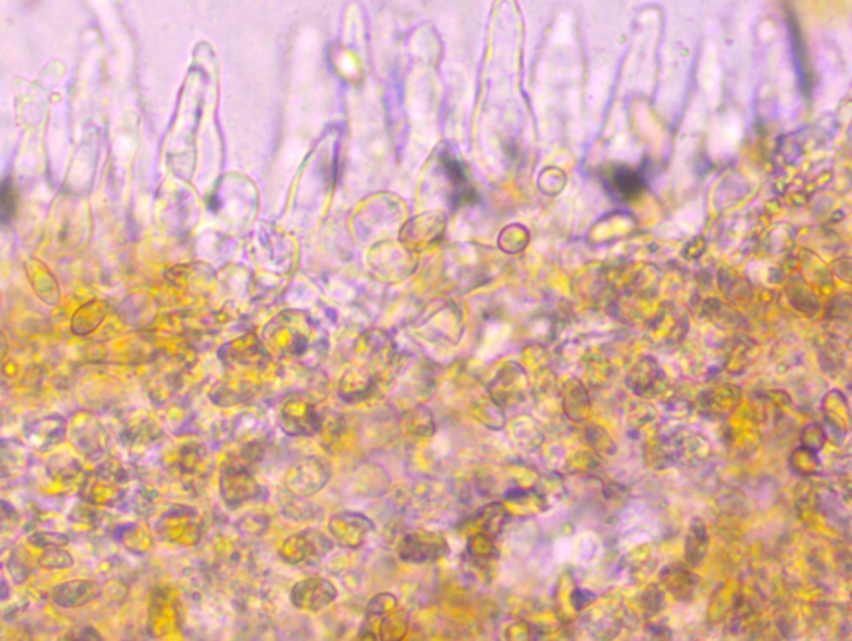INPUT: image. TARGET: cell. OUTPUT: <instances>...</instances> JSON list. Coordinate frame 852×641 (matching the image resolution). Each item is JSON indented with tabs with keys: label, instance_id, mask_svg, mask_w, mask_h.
<instances>
[{
	"label": "cell",
	"instance_id": "9",
	"mask_svg": "<svg viewBox=\"0 0 852 641\" xmlns=\"http://www.w3.org/2000/svg\"><path fill=\"white\" fill-rule=\"evenodd\" d=\"M375 387V377L363 368H349L341 377L339 395L347 404H359L370 397Z\"/></svg>",
	"mask_w": 852,
	"mask_h": 641
},
{
	"label": "cell",
	"instance_id": "10",
	"mask_svg": "<svg viewBox=\"0 0 852 641\" xmlns=\"http://www.w3.org/2000/svg\"><path fill=\"white\" fill-rule=\"evenodd\" d=\"M472 520V525L480 528L483 533H486L490 537H496V535L502 533V530L506 525L508 512L504 510L503 505L492 503V505L480 508Z\"/></svg>",
	"mask_w": 852,
	"mask_h": 641
},
{
	"label": "cell",
	"instance_id": "2",
	"mask_svg": "<svg viewBox=\"0 0 852 641\" xmlns=\"http://www.w3.org/2000/svg\"><path fill=\"white\" fill-rule=\"evenodd\" d=\"M262 490V485H258L245 466L228 464L222 468L220 493L228 507L236 508L250 500H258Z\"/></svg>",
	"mask_w": 852,
	"mask_h": 641
},
{
	"label": "cell",
	"instance_id": "11",
	"mask_svg": "<svg viewBox=\"0 0 852 641\" xmlns=\"http://www.w3.org/2000/svg\"><path fill=\"white\" fill-rule=\"evenodd\" d=\"M706 550H708V531L703 520L694 518L689 528L688 538H686V561L689 567L701 565V561L706 557Z\"/></svg>",
	"mask_w": 852,
	"mask_h": 641
},
{
	"label": "cell",
	"instance_id": "12",
	"mask_svg": "<svg viewBox=\"0 0 852 641\" xmlns=\"http://www.w3.org/2000/svg\"><path fill=\"white\" fill-rule=\"evenodd\" d=\"M403 425L407 432L413 436H430L435 434V418L425 405L411 407L410 410L403 415Z\"/></svg>",
	"mask_w": 852,
	"mask_h": 641
},
{
	"label": "cell",
	"instance_id": "7",
	"mask_svg": "<svg viewBox=\"0 0 852 641\" xmlns=\"http://www.w3.org/2000/svg\"><path fill=\"white\" fill-rule=\"evenodd\" d=\"M330 533L345 549H359L369 537L373 525L370 520L359 513L345 512L330 520Z\"/></svg>",
	"mask_w": 852,
	"mask_h": 641
},
{
	"label": "cell",
	"instance_id": "14",
	"mask_svg": "<svg viewBox=\"0 0 852 641\" xmlns=\"http://www.w3.org/2000/svg\"><path fill=\"white\" fill-rule=\"evenodd\" d=\"M615 182H617L619 194H623L625 196H635L641 188V177L633 174V172H627V170L617 172L615 176Z\"/></svg>",
	"mask_w": 852,
	"mask_h": 641
},
{
	"label": "cell",
	"instance_id": "13",
	"mask_svg": "<svg viewBox=\"0 0 852 641\" xmlns=\"http://www.w3.org/2000/svg\"><path fill=\"white\" fill-rule=\"evenodd\" d=\"M397 607H398V601L390 593L377 595L375 598H371L369 607H367V617H365L363 628H369L375 621L380 620L381 617H385L387 613L395 610Z\"/></svg>",
	"mask_w": 852,
	"mask_h": 641
},
{
	"label": "cell",
	"instance_id": "3",
	"mask_svg": "<svg viewBox=\"0 0 852 641\" xmlns=\"http://www.w3.org/2000/svg\"><path fill=\"white\" fill-rule=\"evenodd\" d=\"M278 422L282 430L292 436L313 435L323 428V416L317 412L315 405L309 400H288L282 407Z\"/></svg>",
	"mask_w": 852,
	"mask_h": 641
},
{
	"label": "cell",
	"instance_id": "5",
	"mask_svg": "<svg viewBox=\"0 0 852 641\" xmlns=\"http://www.w3.org/2000/svg\"><path fill=\"white\" fill-rule=\"evenodd\" d=\"M329 478V466L319 458H305L288 474V490L297 497H309L327 485Z\"/></svg>",
	"mask_w": 852,
	"mask_h": 641
},
{
	"label": "cell",
	"instance_id": "8",
	"mask_svg": "<svg viewBox=\"0 0 852 641\" xmlns=\"http://www.w3.org/2000/svg\"><path fill=\"white\" fill-rule=\"evenodd\" d=\"M665 383V373L659 368L655 360H643L633 367L627 375V385L633 392L641 397H653L661 392V385Z\"/></svg>",
	"mask_w": 852,
	"mask_h": 641
},
{
	"label": "cell",
	"instance_id": "15",
	"mask_svg": "<svg viewBox=\"0 0 852 641\" xmlns=\"http://www.w3.org/2000/svg\"><path fill=\"white\" fill-rule=\"evenodd\" d=\"M15 210V198L11 184H0V218L9 220Z\"/></svg>",
	"mask_w": 852,
	"mask_h": 641
},
{
	"label": "cell",
	"instance_id": "6",
	"mask_svg": "<svg viewBox=\"0 0 852 641\" xmlns=\"http://www.w3.org/2000/svg\"><path fill=\"white\" fill-rule=\"evenodd\" d=\"M337 598L335 585L325 579H307L298 581L290 593V600L300 610L319 611L329 607Z\"/></svg>",
	"mask_w": 852,
	"mask_h": 641
},
{
	"label": "cell",
	"instance_id": "1",
	"mask_svg": "<svg viewBox=\"0 0 852 641\" xmlns=\"http://www.w3.org/2000/svg\"><path fill=\"white\" fill-rule=\"evenodd\" d=\"M448 553V541L436 531H411L398 545V557L407 563H430Z\"/></svg>",
	"mask_w": 852,
	"mask_h": 641
},
{
	"label": "cell",
	"instance_id": "4",
	"mask_svg": "<svg viewBox=\"0 0 852 641\" xmlns=\"http://www.w3.org/2000/svg\"><path fill=\"white\" fill-rule=\"evenodd\" d=\"M331 549L329 538L317 530H305L295 537L288 538L280 549V555L288 563H313L323 559Z\"/></svg>",
	"mask_w": 852,
	"mask_h": 641
}]
</instances>
